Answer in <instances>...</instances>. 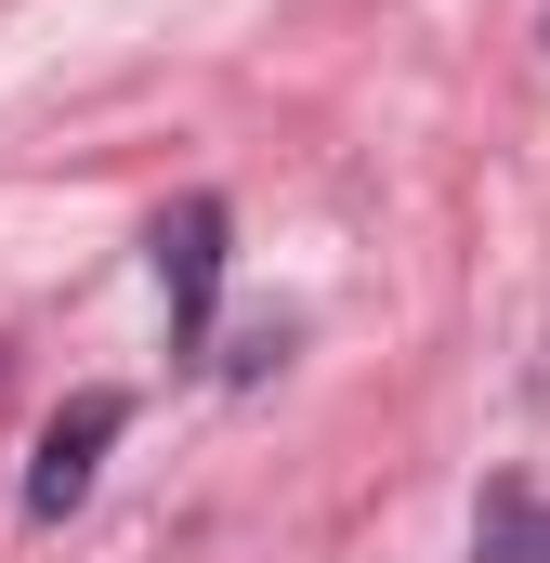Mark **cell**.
I'll use <instances>...</instances> for the list:
<instances>
[{
	"instance_id": "obj_2",
	"label": "cell",
	"mask_w": 550,
	"mask_h": 563,
	"mask_svg": "<svg viewBox=\"0 0 550 563\" xmlns=\"http://www.w3.org/2000/svg\"><path fill=\"white\" fill-rule=\"evenodd\" d=\"M157 288H170V341L197 354L210 341V301H223V197L157 210Z\"/></svg>"
},
{
	"instance_id": "obj_3",
	"label": "cell",
	"mask_w": 550,
	"mask_h": 563,
	"mask_svg": "<svg viewBox=\"0 0 550 563\" xmlns=\"http://www.w3.org/2000/svg\"><path fill=\"white\" fill-rule=\"evenodd\" d=\"M485 563H550V511L538 498H485Z\"/></svg>"
},
{
	"instance_id": "obj_1",
	"label": "cell",
	"mask_w": 550,
	"mask_h": 563,
	"mask_svg": "<svg viewBox=\"0 0 550 563\" xmlns=\"http://www.w3.org/2000/svg\"><path fill=\"white\" fill-rule=\"evenodd\" d=\"M119 432H132V394H79L66 420L40 432V459H26V511H40V525H66V511L92 498V472H106V445H119Z\"/></svg>"
}]
</instances>
